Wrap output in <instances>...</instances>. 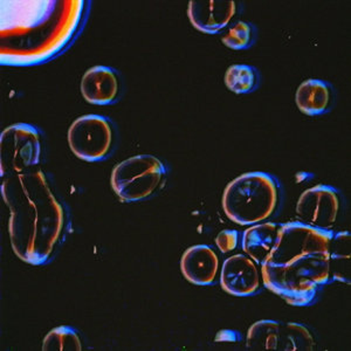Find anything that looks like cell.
Masks as SVG:
<instances>
[{"label": "cell", "mask_w": 351, "mask_h": 351, "mask_svg": "<svg viewBox=\"0 0 351 351\" xmlns=\"http://www.w3.org/2000/svg\"><path fill=\"white\" fill-rule=\"evenodd\" d=\"M167 169L152 155L130 157L112 169L110 184L116 196L124 203L141 202L154 196L163 186Z\"/></svg>", "instance_id": "obj_5"}, {"label": "cell", "mask_w": 351, "mask_h": 351, "mask_svg": "<svg viewBox=\"0 0 351 351\" xmlns=\"http://www.w3.org/2000/svg\"><path fill=\"white\" fill-rule=\"evenodd\" d=\"M239 241V232L236 230H223L217 236L216 243L223 253L234 251Z\"/></svg>", "instance_id": "obj_20"}, {"label": "cell", "mask_w": 351, "mask_h": 351, "mask_svg": "<svg viewBox=\"0 0 351 351\" xmlns=\"http://www.w3.org/2000/svg\"><path fill=\"white\" fill-rule=\"evenodd\" d=\"M350 273V234L348 232L334 233L330 241L331 280L349 284Z\"/></svg>", "instance_id": "obj_16"}, {"label": "cell", "mask_w": 351, "mask_h": 351, "mask_svg": "<svg viewBox=\"0 0 351 351\" xmlns=\"http://www.w3.org/2000/svg\"><path fill=\"white\" fill-rule=\"evenodd\" d=\"M334 232L301 221L279 225L276 243L261 265L265 287L288 304L307 307L330 284Z\"/></svg>", "instance_id": "obj_2"}, {"label": "cell", "mask_w": 351, "mask_h": 351, "mask_svg": "<svg viewBox=\"0 0 351 351\" xmlns=\"http://www.w3.org/2000/svg\"><path fill=\"white\" fill-rule=\"evenodd\" d=\"M45 351H81L82 342L80 335L73 327L61 326L48 332L43 342Z\"/></svg>", "instance_id": "obj_18"}, {"label": "cell", "mask_w": 351, "mask_h": 351, "mask_svg": "<svg viewBox=\"0 0 351 351\" xmlns=\"http://www.w3.org/2000/svg\"><path fill=\"white\" fill-rule=\"evenodd\" d=\"M120 79L110 67L94 66L84 73L81 80V94L88 104L108 106L120 96Z\"/></svg>", "instance_id": "obj_13"}, {"label": "cell", "mask_w": 351, "mask_h": 351, "mask_svg": "<svg viewBox=\"0 0 351 351\" xmlns=\"http://www.w3.org/2000/svg\"><path fill=\"white\" fill-rule=\"evenodd\" d=\"M41 136L36 127L28 123L10 125L0 136L1 177L19 175L40 162Z\"/></svg>", "instance_id": "obj_6"}, {"label": "cell", "mask_w": 351, "mask_h": 351, "mask_svg": "<svg viewBox=\"0 0 351 351\" xmlns=\"http://www.w3.org/2000/svg\"><path fill=\"white\" fill-rule=\"evenodd\" d=\"M260 75L256 68L248 64H232L225 73V84L236 94H248L259 86Z\"/></svg>", "instance_id": "obj_17"}, {"label": "cell", "mask_w": 351, "mask_h": 351, "mask_svg": "<svg viewBox=\"0 0 351 351\" xmlns=\"http://www.w3.org/2000/svg\"><path fill=\"white\" fill-rule=\"evenodd\" d=\"M236 12V3L230 0H192L189 3L188 16L193 27L208 34L219 33Z\"/></svg>", "instance_id": "obj_11"}, {"label": "cell", "mask_w": 351, "mask_h": 351, "mask_svg": "<svg viewBox=\"0 0 351 351\" xmlns=\"http://www.w3.org/2000/svg\"><path fill=\"white\" fill-rule=\"evenodd\" d=\"M68 144L79 160L100 162L110 155L114 129L109 119L101 115H84L68 129Z\"/></svg>", "instance_id": "obj_8"}, {"label": "cell", "mask_w": 351, "mask_h": 351, "mask_svg": "<svg viewBox=\"0 0 351 351\" xmlns=\"http://www.w3.org/2000/svg\"><path fill=\"white\" fill-rule=\"evenodd\" d=\"M253 39L252 26L245 21H238L234 26L228 29V33L221 38L223 44L231 49H245L250 47Z\"/></svg>", "instance_id": "obj_19"}, {"label": "cell", "mask_w": 351, "mask_h": 351, "mask_svg": "<svg viewBox=\"0 0 351 351\" xmlns=\"http://www.w3.org/2000/svg\"><path fill=\"white\" fill-rule=\"evenodd\" d=\"M1 196L10 211L8 236L14 254L33 266L49 263L67 236L69 219L47 175L31 169L5 177Z\"/></svg>", "instance_id": "obj_1"}, {"label": "cell", "mask_w": 351, "mask_h": 351, "mask_svg": "<svg viewBox=\"0 0 351 351\" xmlns=\"http://www.w3.org/2000/svg\"><path fill=\"white\" fill-rule=\"evenodd\" d=\"M334 101V89L326 81L309 79L300 84L296 90V106L308 116L326 114L332 108Z\"/></svg>", "instance_id": "obj_14"}, {"label": "cell", "mask_w": 351, "mask_h": 351, "mask_svg": "<svg viewBox=\"0 0 351 351\" xmlns=\"http://www.w3.org/2000/svg\"><path fill=\"white\" fill-rule=\"evenodd\" d=\"M1 10V64L32 66L64 51L80 31L84 1H8Z\"/></svg>", "instance_id": "obj_3"}, {"label": "cell", "mask_w": 351, "mask_h": 351, "mask_svg": "<svg viewBox=\"0 0 351 351\" xmlns=\"http://www.w3.org/2000/svg\"><path fill=\"white\" fill-rule=\"evenodd\" d=\"M341 198L335 188L319 184L308 189L296 204V216L301 223L330 230L339 219Z\"/></svg>", "instance_id": "obj_9"}, {"label": "cell", "mask_w": 351, "mask_h": 351, "mask_svg": "<svg viewBox=\"0 0 351 351\" xmlns=\"http://www.w3.org/2000/svg\"><path fill=\"white\" fill-rule=\"evenodd\" d=\"M246 344L251 350L313 351L314 336L304 324L261 319L248 329Z\"/></svg>", "instance_id": "obj_7"}, {"label": "cell", "mask_w": 351, "mask_h": 351, "mask_svg": "<svg viewBox=\"0 0 351 351\" xmlns=\"http://www.w3.org/2000/svg\"><path fill=\"white\" fill-rule=\"evenodd\" d=\"M280 185L266 172H247L228 184L223 210L238 225H256L269 219L279 206Z\"/></svg>", "instance_id": "obj_4"}, {"label": "cell", "mask_w": 351, "mask_h": 351, "mask_svg": "<svg viewBox=\"0 0 351 351\" xmlns=\"http://www.w3.org/2000/svg\"><path fill=\"white\" fill-rule=\"evenodd\" d=\"M261 276L256 263L243 254H236L225 260L220 273L223 291L233 296H251L260 291Z\"/></svg>", "instance_id": "obj_10"}, {"label": "cell", "mask_w": 351, "mask_h": 351, "mask_svg": "<svg viewBox=\"0 0 351 351\" xmlns=\"http://www.w3.org/2000/svg\"><path fill=\"white\" fill-rule=\"evenodd\" d=\"M184 278L197 286H210L216 282L219 271V258L208 245H195L184 252L180 259Z\"/></svg>", "instance_id": "obj_12"}, {"label": "cell", "mask_w": 351, "mask_h": 351, "mask_svg": "<svg viewBox=\"0 0 351 351\" xmlns=\"http://www.w3.org/2000/svg\"><path fill=\"white\" fill-rule=\"evenodd\" d=\"M279 225L276 223H256L243 232L241 246L254 263H261L276 243Z\"/></svg>", "instance_id": "obj_15"}]
</instances>
